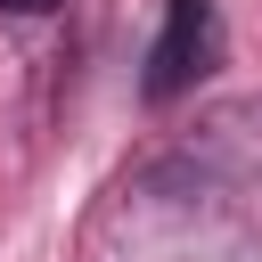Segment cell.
I'll use <instances>...</instances> for the list:
<instances>
[{
	"mask_svg": "<svg viewBox=\"0 0 262 262\" xmlns=\"http://www.w3.org/2000/svg\"><path fill=\"white\" fill-rule=\"evenodd\" d=\"M0 8H25V16H41V8H57V0H0Z\"/></svg>",
	"mask_w": 262,
	"mask_h": 262,
	"instance_id": "2",
	"label": "cell"
},
{
	"mask_svg": "<svg viewBox=\"0 0 262 262\" xmlns=\"http://www.w3.org/2000/svg\"><path fill=\"white\" fill-rule=\"evenodd\" d=\"M213 66H221V16H213V0H172L164 8V33L147 49V98H180Z\"/></svg>",
	"mask_w": 262,
	"mask_h": 262,
	"instance_id": "1",
	"label": "cell"
}]
</instances>
